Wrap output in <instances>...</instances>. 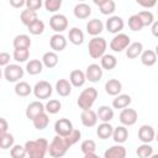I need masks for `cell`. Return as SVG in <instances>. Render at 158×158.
<instances>
[{
    "label": "cell",
    "instance_id": "28",
    "mask_svg": "<svg viewBox=\"0 0 158 158\" xmlns=\"http://www.w3.org/2000/svg\"><path fill=\"white\" fill-rule=\"evenodd\" d=\"M112 131H114V127L110 125V122H102L98 126L96 135L101 139H107L112 136Z\"/></svg>",
    "mask_w": 158,
    "mask_h": 158
},
{
    "label": "cell",
    "instance_id": "54",
    "mask_svg": "<svg viewBox=\"0 0 158 158\" xmlns=\"http://www.w3.org/2000/svg\"><path fill=\"white\" fill-rule=\"evenodd\" d=\"M84 158H100V157L95 153H90V154H84Z\"/></svg>",
    "mask_w": 158,
    "mask_h": 158
},
{
    "label": "cell",
    "instance_id": "29",
    "mask_svg": "<svg viewBox=\"0 0 158 158\" xmlns=\"http://www.w3.org/2000/svg\"><path fill=\"white\" fill-rule=\"evenodd\" d=\"M139 57H141L142 64L146 65V67H152V65H154L156 62H157V54H156V52L152 51V49H146V51H143Z\"/></svg>",
    "mask_w": 158,
    "mask_h": 158
},
{
    "label": "cell",
    "instance_id": "2",
    "mask_svg": "<svg viewBox=\"0 0 158 158\" xmlns=\"http://www.w3.org/2000/svg\"><path fill=\"white\" fill-rule=\"evenodd\" d=\"M69 147H72V143L69 142L67 136L65 137L56 136L52 139V142L48 144V151L47 152L53 158H60V157H63L67 153Z\"/></svg>",
    "mask_w": 158,
    "mask_h": 158
},
{
    "label": "cell",
    "instance_id": "51",
    "mask_svg": "<svg viewBox=\"0 0 158 158\" xmlns=\"http://www.w3.org/2000/svg\"><path fill=\"white\" fill-rule=\"evenodd\" d=\"M137 4L141 5V6H144V7H153L157 1L156 0H152V1H142V0H137Z\"/></svg>",
    "mask_w": 158,
    "mask_h": 158
},
{
    "label": "cell",
    "instance_id": "45",
    "mask_svg": "<svg viewBox=\"0 0 158 158\" xmlns=\"http://www.w3.org/2000/svg\"><path fill=\"white\" fill-rule=\"evenodd\" d=\"M11 158H25L26 157V149L25 146L21 144H14L10 149Z\"/></svg>",
    "mask_w": 158,
    "mask_h": 158
},
{
    "label": "cell",
    "instance_id": "11",
    "mask_svg": "<svg viewBox=\"0 0 158 158\" xmlns=\"http://www.w3.org/2000/svg\"><path fill=\"white\" fill-rule=\"evenodd\" d=\"M85 79L91 81V83H98L102 78V69L99 64H89L86 70H85Z\"/></svg>",
    "mask_w": 158,
    "mask_h": 158
},
{
    "label": "cell",
    "instance_id": "42",
    "mask_svg": "<svg viewBox=\"0 0 158 158\" xmlns=\"http://www.w3.org/2000/svg\"><path fill=\"white\" fill-rule=\"evenodd\" d=\"M137 15H138V17H139V19H141V21H142L143 27H144V26H151V25L156 21V20H154L153 14H152L151 11H148V10L141 11V12H138Z\"/></svg>",
    "mask_w": 158,
    "mask_h": 158
},
{
    "label": "cell",
    "instance_id": "39",
    "mask_svg": "<svg viewBox=\"0 0 158 158\" xmlns=\"http://www.w3.org/2000/svg\"><path fill=\"white\" fill-rule=\"evenodd\" d=\"M136 154L139 158H149L153 154V147L151 144H148V143H142L141 146L137 147Z\"/></svg>",
    "mask_w": 158,
    "mask_h": 158
},
{
    "label": "cell",
    "instance_id": "13",
    "mask_svg": "<svg viewBox=\"0 0 158 158\" xmlns=\"http://www.w3.org/2000/svg\"><path fill=\"white\" fill-rule=\"evenodd\" d=\"M156 132L151 125H142L138 130V139L142 143H151L154 139Z\"/></svg>",
    "mask_w": 158,
    "mask_h": 158
},
{
    "label": "cell",
    "instance_id": "14",
    "mask_svg": "<svg viewBox=\"0 0 158 158\" xmlns=\"http://www.w3.org/2000/svg\"><path fill=\"white\" fill-rule=\"evenodd\" d=\"M42 112H46V111H44V105H43L41 101H32L31 104L27 105V109H26V117L32 121L35 117H37V116L41 115Z\"/></svg>",
    "mask_w": 158,
    "mask_h": 158
},
{
    "label": "cell",
    "instance_id": "52",
    "mask_svg": "<svg viewBox=\"0 0 158 158\" xmlns=\"http://www.w3.org/2000/svg\"><path fill=\"white\" fill-rule=\"evenodd\" d=\"M25 2H26V1H23V0H10V5H11L12 7H16V9L22 7V6L25 5Z\"/></svg>",
    "mask_w": 158,
    "mask_h": 158
},
{
    "label": "cell",
    "instance_id": "36",
    "mask_svg": "<svg viewBox=\"0 0 158 158\" xmlns=\"http://www.w3.org/2000/svg\"><path fill=\"white\" fill-rule=\"evenodd\" d=\"M100 63H101V65H100L101 69L112 70V69L117 65V59H116V57L112 56V54H104V56L101 57Z\"/></svg>",
    "mask_w": 158,
    "mask_h": 158
},
{
    "label": "cell",
    "instance_id": "25",
    "mask_svg": "<svg viewBox=\"0 0 158 158\" xmlns=\"http://www.w3.org/2000/svg\"><path fill=\"white\" fill-rule=\"evenodd\" d=\"M12 44L15 49H28L31 47V38L27 35H17L14 38Z\"/></svg>",
    "mask_w": 158,
    "mask_h": 158
},
{
    "label": "cell",
    "instance_id": "23",
    "mask_svg": "<svg viewBox=\"0 0 158 158\" xmlns=\"http://www.w3.org/2000/svg\"><path fill=\"white\" fill-rule=\"evenodd\" d=\"M112 138L116 143L121 144L123 142L127 141L128 138V130L125 127V126H117V127H114V131H112Z\"/></svg>",
    "mask_w": 158,
    "mask_h": 158
},
{
    "label": "cell",
    "instance_id": "49",
    "mask_svg": "<svg viewBox=\"0 0 158 158\" xmlns=\"http://www.w3.org/2000/svg\"><path fill=\"white\" fill-rule=\"evenodd\" d=\"M10 62V54L7 52H0V67H6Z\"/></svg>",
    "mask_w": 158,
    "mask_h": 158
},
{
    "label": "cell",
    "instance_id": "27",
    "mask_svg": "<svg viewBox=\"0 0 158 158\" xmlns=\"http://www.w3.org/2000/svg\"><path fill=\"white\" fill-rule=\"evenodd\" d=\"M96 116L102 122H110L114 118V110L110 106H107V105H102V106H100L98 109Z\"/></svg>",
    "mask_w": 158,
    "mask_h": 158
},
{
    "label": "cell",
    "instance_id": "30",
    "mask_svg": "<svg viewBox=\"0 0 158 158\" xmlns=\"http://www.w3.org/2000/svg\"><path fill=\"white\" fill-rule=\"evenodd\" d=\"M42 64L47 68H54L57 64H58V56L56 52L53 51H49V52H46L43 56H42Z\"/></svg>",
    "mask_w": 158,
    "mask_h": 158
},
{
    "label": "cell",
    "instance_id": "5",
    "mask_svg": "<svg viewBox=\"0 0 158 158\" xmlns=\"http://www.w3.org/2000/svg\"><path fill=\"white\" fill-rule=\"evenodd\" d=\"M32 91L35 94V96L40 100H43V99H48L52 93H53V88L52 85L49 84V81L47 80H40L35 84V86L32 88Z\"/></svg>",
    "mask_w": 158,
    "mask_h": 158
},
{
    "label": "cell",
    "instance_id": "10",
    "mask_svg": "<svg viewBox=\"0 0 158 158\" xmlns=\"http://www.w3.org/2000/svg\"><path fill=\"white\" fill-rule=\"evenodd\" d=\"M73 123L72 121H69L68 118H59L58 121H56L54 123V131L57 133V136H60V137H65L68 136L72 131H73Z\"/></svg>",
    "mask_w": 158,
    "mask_h": 158
},
{
    "label": "cell",
    "instance_id": "56",
    "mask_svg": "<svg viewBox=\"0 0 158 158\" xmlns=\"http://www.w3.org/2000/svg\"><path fill=\"white\" fill-rule=\"evenodd\" d=\"M1 75H2V70L0 69V79H1Z\"/></svg>",
    "mask_w": 158,
    "mask_h": 158
},
{
    "label": "cell",
    "instance_id": "44",
    "mask_svg": "<svg viewBox=\"0 0 158 158\" xmlns=\"http://www.w3.org/2000/svg\"><path fill=\"white\" fill-rule=\"evenodd\" d=\"M81 152L84 154H90V153H95V149H96V143L94 139H85L81 142Z\"/></svg>",
    "mask_w": 158,
    "mask_h": 158
},
{
    "label": "cell",
    "instance_id": "19",
    "mask_svg": "<svg viewBox=\"0 0 158 158\" xmlns=\"http://www.w3.org/2000/svg\"><path fill=\"white\" fill-rule=\"evenodd\" d=\"M104 30V23L101 22V20L99 19H93V20H89L88 23H86V31L89 35L94 36V37H98Z\"/></svg>",
    "mask_w": 158,
    "mask_h": 158
},
{
    "label": "cell",
    "instance_id": "37",
    "mask_svg": "<svg viewBox=\"0 0 158 158\" xmlns=\"http://www.w3.org/2000/svg\"><path fill=\"white\" fill-rule=\"evenodd\" d=\"M32 122H33L35 128H37V130H44L48 126V123H49V117H48L47 112H42L37 117H35L32 120Z\"/></svg>",
    "mask_w": 158,
    "mask_h": 158
},
{
    "label": "cell",
    "instance_id": "17",
    "mask_svg": "<svg viewBox=\"0 0 158 158\" xmlns=\"http://www.w3.org/2000/svg\"><path fill=\"white\" fill-rule=\"evenodd\" d=\"M126 148L122 144H115L105 151L104 158H126Z\"/></svg>",
    "mask_w": 158,
    "mask_h": 158
},
{
    "label": "cell",
    "instance_id": "53",
    "mask_svg": "<svg viewBox=\"0 0 158 158\" xmlns=\"http://www.w3.org/2000/svg\"><path fill=\"white\" fill-rule=\"evenodd\" d=\"M157 28H158V22L154 21V22L152 23V33H153V36H158V31H157Z\"/></svg>",
    "mask_w": 158,
    "mask_h": 158
},
{
    "label": "cell",
    "instance_id": "47",
    "mask_svg": "<svg viewBox=\"0 0 158 158\" xmlns=\"http://www.w3.org/2000/svg\"><path fill=\"white\" fill-rule=\"evenodd\" d=\"M62 6V1L60 0H46L44 2V7L48 12H57Z\"/></svg>",
    "mask_w": 158,
    "mask_h": 158
},
{
    "label": "cell",
    "instance_id": "1",
    "mask_svg": "<svg viewBox=\"0 0 158 158\" xmlns=\"http://www.w3.org/2000/svg\"><path fill=\"white\" fill-rule=\"evenodd\" d=\"M25 149L28 158H44L48 151V141L46 138L30 139L25 143Z\"/></svg>",
    "mask_w": 158,
    "mask_h": 158
},
{
    "label": "cell",
    "instance_id": "7",
    "mask_svg": "<svg viewBox=\"0 0 158 158\" xmlns=\"http://www.w3.org/2000/svg\"><path fill=\"white\" fill-rule=\"evenodd\" d=\"M131 43V38L126 33H117L110 42V48L114 52H122Z\"/></svg>",
    "mask_w": 158,
    "mask_h": 158
},
{
    "label": "cell",
    "instance_id": "20",
    "mask_svg": "<svg viewBox=\"0 0 158 158\" xmlns=\"http://www.w3.org/2000/svg\"><path fill=\"white\" fill-rule=\"evenodd\" d=\"M122 90V84L117 79H109L105 83V91L107 95L111 96H117Z\"/></svg>",
    "mask_w": 158,
    "mask_h": 158
},
{
    "label": "cell",
    "instance_id": "40",
    "mask_svg": "<svg viewBox=\"0 0 158 158\" xmlns=\"http://www.w3.org/2000/svg\"><path fill=\"white\" fill-rule=\"evenodd\" d=\"M14 141H15V138H14V136L11 135V133H2V135H0V148L1 149H9V148H11L12 146H14Z\"/></svg>",
    "mask_w": 158,
    "mask_h": 158
},
{
    "label": "cell",
    "instance_id": "31",
    "mask_svg": "<svg viewBox=\"0 0 158 158\" xmlns=\"http://www.w3.org/2000/svg\"><path fill=\"white\" fill-rule=\"evenodd\" d=\"M132 99L127 94H118L114 100H112V106L114 109H126L131 104Z\"/></svg>",
    "mask_w": 158,
    "mask_h": 158
},
{
    "label": "cell",
    "instance_id": "24",
    "mask_svg": "<svg viewBox=\"0 0 158 158\" xmlns=\"http://www.w3.org/2000/svg\"><path fill=\"white\" fill-rule=\"evenodd\" d=\"M56 91L58 93L59 96H63V98L70 95V93H72V85H70L69 80H67V79H59V80H57V83H56Z\"/></svg>",
    "mask_w": 158,
    "mask_h": 158
},
{
    "label": "cell",
    "instance_id": "32",
    "mask_svg": "<svg viewBox=\"0 0 158 158\" xmlns=\"http://www.w3.org/2000/svg\"><path fill=\"white\" fill-rule=\"evenodd\" d=\"M20 20L21 22L25 25V26H30L31 23H33L35 21L38 20V16H37V12L36 11H31L28 9L26 10H22L21 14H20Z\"/></svg>",
    "mask_w": 158,
    "mask_h": 158
},
{
    "label": "cell",
    "instance_id": "46",
    "mask_svg": "<svg viewBox=\"0 0 158 158\" xmlns=\"http://www.w3.org/2000/svg\"><path fill=\"white\" fill-rule=\"evenodd\" d=\"M14 59L19 63H23L28 59L30 57V51L28 49H15L14 51V54H12Z\"/></svg>",
    "mask_w": 158,
    "mask_h": 158
},
{
    "label": "cell",
    "instance_id": "48",
    "mask_svg": "<svg viewBox=\"0 0 158 158\" xmlns=\"http://www.w3.org/2000/svg\"><path fill=\"white\" fill-rule=\"evenodd\" d=\"M25 6H26V9L37 12V10L41 9V6H42V1L41 0H27L25 2Z\"/></svg>",
    "mask_w": 158,
    "mask_h": 158
},
{
    "label": "cell",
    "instance_id": "26",
    "mask_svg": "<svg viewBox=\"0 0 158 158\" xmlns=\"http://www.w3.org/2000/svg\"><path fill=\"white\" fill-rule=\"evenodd\" d=\"M143 52V44L141 42H133L130 43V46L126 48V56L130 59H136L141 56V53Z\"/></svg>",
    "mask_w": 158,
    "mask_h": 158
},
{
    "label": "cell",
    "instance_id": "15",
    "mask_svg": "<svg viewBox=\"0 0 158 158\" xmlns=\"http://www.w3.org/2000/svg\"><path fill=\"white\" fill-rule=\"evenodd\" d=\"M80 121H81L83 126H85V127H94L98 122L96 112L91 109L83 110L81 114H80Z\"/></svg>",
    "mask_w": 158,
    "mask_h": 158
},
{
    "label": "cell",
    "instance_id": "43",
    "mask_svg": "<svg viewBox=\"0 0 158 158\" xmlns=\"http://www.w3.org/2000/svg\"><path fill=\"white\" fill-rule=\"evenodd\" d=\"M128 27H130L132 31H135V32L141 31V30L143 28V23H142L141 19L138 17V15H137V14H136V15L130 16V19H128Z\"/></svg>",
    "mask_w": 158,
    "mask_h": 158
},
{
    "label": "cell",
    "instance_id": "38",
    "mask_svg": "<svg viewBox=\"0 0 158 158\" xmlns=\"http://www.w3.org/2000/svg\"><path fill=\"white\" fill-rule=\"evenodd\" d=\"M62 109V104L59 100L57 99H51L49 101H47V104L44 105V111L47 114H51V115H54L57 112H59Z\"/></svg>",
    "mask_w": 158,
    "mask_h": 158
},
{
    "label": "cell",
    "instance_id": "33",
    "mask_svg": "<svg viewBox=\"0 0 158 158\" xmlns=\"http://www.w3.org/2000/svg\"><path fill=\"white\" fill-rule=\"evenodd\" d=\"M68 38H69V41H70L73 44L79 46V44H81V43L84 42V33H83V31H81L80 28L73 27V28L69 30Z\"/></svg>",
    "mask_w": 158,
    "mask_h": 158
},
{
    "label": "cell",
    "instance_id": "21",
    "mask_svg": "<svg viewBox=\"0 0 158 158\" xmlns=\"http://www.w3.org/2000/svg\"><path fill=\"white\" fill-rule=\"evenodd\" d=\"M85 74L84 72H81L80 69H74L70 72V75H69V83L70 85L75 86V88H80L84 85L85 83Z\"/></svg>",
    "mask_w": 158,
    "mask_h": 158
},
{
    "label": "cell",
    "instance_id": "9",
    "mask_svg": "<svg viewBox=\"0 0 158 158\" xmlns=\"http://www.w3.org/2000/svg\"><path fill=\"white\" fill-rule=\"evenodd\" d=\"M138 114L135 109H122L120 112V122L122 126H133L137 122Z\"/></svg>",
    "mask_w": 158,
    "mask_h": 158
},
{
    "label": "cell",
    "instance_id": "34",
    "mask_svg": "<svg viewBox=\"0 0 158 158\" xmlns=\"http://www.w3.org/2000/svg\"><path fill=\"white\" fill-rule=\"evenodd\" d=\"M42 70H43V64L40 59H31L26 64V72L30 75H37L42 73Z\"/></svg>",
    "mask_w": 158,
    "mask_h": 158
},
{
    "label": "cell",
    "instance_id": "55",
    "mask_svg": "<svg viewBox=\"0 0 158 158\" xmlns=\"http://www.w3.org/2000/svg\"><path fill=\"white\" fill-rule=\"evenodd\" d=\"M149 158H158V154H152Z\"/></svg>",
    "mask_w": 158,
    "mask_h": 158
},
{
    "label": "cell",
    "instance_id": "12",
    "mask_svg": "<svg viewBox=\"0 0 158 158\" xmlns=\"http://www.w3.org/2000/svg\"><path fill=\"white\" fill-rule=\"evenodd\" d=\"M123 26H125L123 20L120 16H111L106 20V23H105L106 30L110 33H116V35L123 28Z\"/></svg>",
    "mask_w": 158,
    "mask_h": 158
},
{
    "label": "cell",
    "instance_id": "35",
    "mask_svg": "<svg viewBox=\"0 0 158 158\" xmlns=\"http://www.w3.org/2000/svg\"><path fill=\"white\" fill-rule=\"evenodd\" d=\"M32 93V88L31 85L27 83V81H17L16 85H15V94L17 96H21V98H25V96H28L30 94Z\"/></svg>",
    "mask_w": 158,
    "mask_h": 158
},
{
    "label": "cell",
    "instance_id": "41",
    "mask_svg": "<svg viewBox=\"0 0 158 158\" xmlns=\"http://www.w3.org/2000/svg\"><path fill=\"white\" fill-rule=\"evenodd\" d=\"M27 28H28V32L31 35L38 36V35L43 33V31H44V22L42 20H37L33 23H31L30 26H27Z\"/></svg>",
    "mask_w": 158,
    "mask_h": 158
},
{
    "label": "cell",
    "instance_id": "18",
    "mask_svg": "<svg viewBox=\"0 0 158 158\" xmlns=\"http://www.w3.org/2000/svg\"><path fill=\"white\" fill-rule=\"evenodd\" d=\"M94 4L99 6L102 15H111L116 9V4L114 0H94Z\"/></svg>",
    "mask_w": 158,
    "mask_h": 158
},
{
    "label": "cell",
    "instance_id": "50",
    "mask_svg": "<svg viewBox=\"0 0 158 158\" xmlns=\"http://www.w3.org/2000/svg\"><path fill=\"white\" fill-rule=\"evenodd\" d=\"M7 128H9L7 121H6L4 117H0V135L6 133V132H7Z\"/></svg>",
    "mask_w": 158,
    "mask_h": 158
},
{
    "label": "cell",
    "instance_id": "6",
    "mask_svg": "<svg viewBox=\"0 0 158 158\" xmlns=\"http://www.w3.org/2000/svg\"><path fill=\"white\" fill-rule=\"evenodd\" d=\"M5 79L10 83H17L23 77V69L19 64H7L4 69Z\"/></svg>",
    "mask_w": 158,
    "mask_h": 158
},
{
    "label": "cell",
    "instance_id": "8",
    "mask_svg": "<svg viewBox=\"0 0 158 158\" xmlns=\"http://www.w3.org/2000/svg\"><path fill=\"white\" fill-rule=\"evenodd\" d=\"M49 26L54 32L60 33L68 28V19L62 14H54L49 19Z\"/></svg>",
    "mask_w": 158,
    "mask_h": 158
},
{
    "label": "cell",
    "instance_id": "22",
    "mask_svg": "<svg viewBox=\"0 0 158 158\" xmlns=\"http://www.w3.org/2000/svg\"><path fill=\"white\" fill-rule=\"evenodd\" d=\"M73 12H74V16H75L77 19L84 20V19H88V17L90 16V14H91V7H90L88 4H85V2H79V4H77V5L74 6Z\"/></svg>",
    "mask_w": 158,
    "mask_h": 158
},
{
    "label": "cell",
    "instance_id": "3",
    "mask_svg": "<svg viewBox=\"0 0 158 158\" xmlns=\"http://www.w3.org/2000/svg\"><path fill=\"white\" fill-rule=\"evenodd\" d=\"M96 98H98V90L95 88L90 86V88L84 89L80 93V95L77 100V104L81 110H88V109H91Z\"/></svg>",
    "mask_w": 158,
    "mask_h": 158
},
{
    "label": "cell",
    "instance_id": "16",
    "mask_svg": "<svg viewBox=\"0 0 158 158\" xmlns=\"http://www.w3.org/2000/svg\"><path fill=\"white\" fill-rule=\"evenodd\" d=\"M49 46L53 52H60L67 47V40L60 33H54L49 40Z\"/></svg>",
    "mask_w": 158,
    "mask_h": 158
},
{
    "label": "cell",
    "instance_id": "4",
    "mask_svg": "<svg viewBox=\"0 0 158 158\" xmlns=\"http://www.w3.org/2000/svg\"><path fill=\"white\" fill-rule=\"evenodd\" d=\"M106 47H107V43L105 41V38L102 37H93L90 41H89V44H88V51H89V56L94 59H98V58H101L104 54H105V51H106Z\"/></svg>",
    "mask_w": 158,
    "mask_h": 158
}]
</instances>
